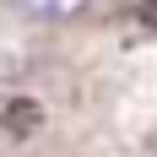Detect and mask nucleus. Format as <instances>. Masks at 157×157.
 Masks as SVG:
<instances>
[{
	"label": "nucleus",
	"instance_id": "f257e3e1",
	"mask_svg": "<svg viewBox=\"0 0 157 157\" xmlns=\"http://www.w3.org/2000/svg\"><path fill=\"white\" fill-rule=\"evenodd\" d=\"M44 125V109L33 98H0V130L6 136H33Z\"/></svg>",
	"mask_w": 157,
	"mask_h": 157
},
{
	"label": "nucleus",
	"instance_id": "f03ea898",
	"mask_svg": "<svg viewBox=\"0 0 157 157\" xmlns=\"http://www.w3.org/2000/svg\"><path fill=\"white\" fill-rule=\"evenodd\" d=\"M22 11H33V16H76L87 0H16Z\"/></svg>",
	"mask_w": 157,
	"mask_h": 157
}]
</instances>
